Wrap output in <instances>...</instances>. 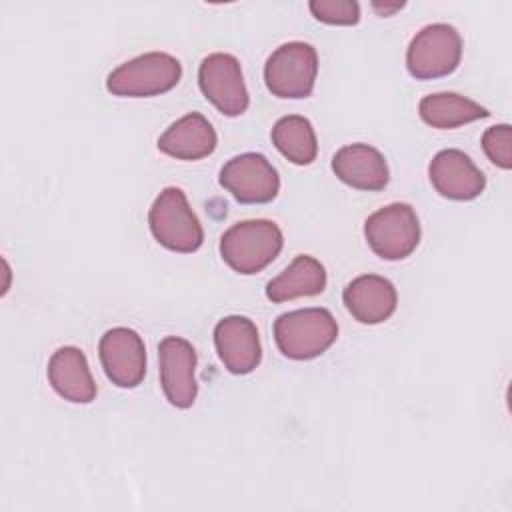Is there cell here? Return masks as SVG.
Instances as JSON below:
<instances>
[{
	"label": "cell",
	"mask_w": 512,
	"mask_h": 512,
	"mask_svg": "<svg viewBox=\"0 0 512 512\" xmlns=\"http://www.w3.org/2000/svg\"><path fill=\"white\" fill-rule=\"evenodd\" d=\"M284 236L276 222L256 218L230 226L220 238L222 260L238 274L262 272L282 250Z\"/></svg>",
	"instance_id": "obj_1"
},
{
	"label": "cell",
	"mask_w": 512,
	"mask_h": 512,
	"mask_svg": "<svg viewBox=\"0 0 512 512\" xmlns=\"http://www.w3.org/2000/svg\"><path fill=\"white\" fill-rule=\"evenodd\" d=\"M338 336V324L326 308H300L274 320V340L282 356L312 360L324 354Z\"/></svg>",
	"instance_id": "obj_2"
},
{
	"label": "cell",
	"mask_w": 512,
	"mask_h": 512,
	"mask_svg": "<svg viewBox=\"0 0 512 512\" xmlns=\"http://www.w3.org/2000/svg\"><path fill=\"white\" fill-rule=\"evenodd\" d=\"M180 76L178 58L166 52H146L116 66L106 78V90L122 98H148L172 90Z\"/></svg>",
	"instance_id": "obj_3"
},
{
	"label": "cell",
	"mask_w": 512,
	"mask_h": 512,
	"mask_svg": "<svg viewBox=\"0 0 512 512\" xmlns=\"http://www.w3.org/2000/svg\"><path fill=\"white\" fill-rule=\"evenodd\" d=\"M148 224L156 242L172 252L190 254L204 242L202 224L186 194L176 186H168L156 196L148 212Z\"/></svg>",
	"instance_id": "obj_4"
},
{
	"label": "cell",
	"mask_w": 512,
	"mask_h": 512,
	"mask_svg": "<svg viewBox=\"0 0 512 512\" xmlns=\"http://www.w3.org/2000/svg\"><path fill=\"white\" fill-rule=\"evenodd\" d=\"M462 58L460 32L444 22L428 24L410 40L406 68L416 80H432L452 74Z\"/></svg>",
	"instance_id": "obj_5"
},
{
	"label": "cell",
	"mask_w": 512,
	"mask_h": 512,
	"mask_svg": "<svg viewBox=\"0 0 512 512\" xmlns=\"http://www.w3.org/2000/svg\"><path fill=\"white\" fill-rule=\"evenodd\" d=\"M318 74V54L314 46L294 40L278 46L266 60L264 82L278 98H308Z\"/></svg>",
	"instance_id": "obj_6"
},
{
	"label": "cell",
	"mask_w": 512,
	"mask_h": 512,
	"mask_svg": "<svg viewBox=\"0 0 512 512\" xmlns=\"http://www.w3.org/2000/svg\"><path fill=\"white\" fill-rule=\"evenodd\" d=\"M364 238L376 256L404 260L420 244L418 216L410 204H388L366 218Z\"/></svg>",
	"instance_id": "obj_7"
},
{
	"label": "cell",
	"mask_w": 512,
	"mask_h": 512,
	"mask_svg": "<svg viewBox=\"0 0 512 512\" xmlns=\"http://www.w3.org/2000/svg\"><path fill=\"white\" fill-rule=\"evenodd\" d=\"M220 186L240 204H266L278 196L280 176L264 154L244 152L220 168Z\"/></svg>",
	"instance_id": "obj_8"
},
{
	"label": "cell",
	"mask_w": 512,
	"mask_h": 512,
	"mask_svg": "<svg viewBox=\"0 0 512 512\" xmlns=\"http://www.w3.org/2000/svg\"><path fill=\"white\" fill-rule=\"evenodd\" d=\"M198 84L206 100H210L224 116H240L250 104L240 62L232 54H208L200 62Z\"/></svg>",
	"instance_id": "obj_9"
},
{
	"label": "cell",
	"mask_w": 512,
	"mask_h": 512,
	"mask_svg": "<svg viewBox=\"0 0 512 512\" xmlns=\"http://www.w3.org/2000/svg\"><path fill=\"white\" fill-rule=\"evenodd\" d=\"M98 354L108 380L120 388H136L146 374V346L140 334L126 326L104 332Z\"/></svg>",
	"instance_id": "obj_10"
},
{
	"label": "cell",
	"mask_w": 512,
	"mask_h": 512,
	"mask_svg": "<svg viewBox=\"0 0 512 512\" xmlns=\"http://www.w3.org/2000/svg\"><path fill=\"white\" fill-rule=\"evenodd\" d=\"M158 360L166 400L176 408H190L198 394L194 346L180 336H166L158 344Z\"/></svg>",
	"instance_id": "obj_11"
},
{
	"label": "cell",
	"mask_w": 512,
	"mask_h": 512,
	"mask_svg": "<svg viewBox=\"0 0 512 512\" xmlns=\"http://www.w3.org/2000/svg\"><path fill=\"white\" fill-rule=\"evenodd\" d=\"M428 176L434 190L448 200H474L486 188V176L482 170L468 154L456 148L440 150L428 166Z\"/></svg>",
	"instance_id": "obj_12"
},
{
	"label": "cell",
	"mask_w": 512,
	"mask_h": 512,
	"mask_svg": "<svg viewBox=\"0 0 512 512\" xmlns=\"http://www.w3.org/2000/svg\"><path fill=\"white\" fill-rule=\"evenodd\" d=\"M214 346L230 374H250L262 360L256 324L246 316H226L214 326Z\"/></svg>",
	"instance_id": "obj_13"
},
{
	"label": "cell",
	"mask_w": 512,
	"mask_h": 512,
	"mask_svg": "<svg viewBox=\"0 0 512 512\" xmlns=\"http://www.w3.org/2000/svg\"><path fill=\"white\" fill-rule=\"evenodd\" d=\"M342 300L346 310L360 324H380L394 314L398 294L388 278L378 274H362L346 284Z\"/></svg>",
	"instance_id": "obj_14"
},
{
	"label": "cell",
	"mask_w": 512,
	"mask_h": 512,
	"mask_svg": "<svg viewBox=\"0 0 512 512\" xmlns=\"http://www.w3.org/2000/svg\"><path fill=\"white\" fill-rule=\"evenodd\" d=\"M332 170L344 184L356 190L378 192L384 190L390 180L388 164L382 152L362 142L342 146L332 156Z\"/></svg>",
	"instance_id": "obj_15"
},
{
	"label": "cell",
	"mask_w": 512,
	"mask_h": 512,
	"mask_svg": "<svg viewBox=\"0 0 512 512\" xmlns=\"http://www.w3.org/2000/svg\"><path fill=\"white\" fill-rule=\"evenodd\" d=\"M48 382L58 396L74 404H90L98 392L88 360L76 346H62L50 356Z\"/></svg>",
	"instance_id": "obj_16"
},
{
	"label": "cell",
	"mask_w": 512,
	"mask_h": 512,
	"mask_svg": "<svg viewBox=\"0 0 512 512\" xmlns=\"http://www.w3.org/2000/svg\"><path fill=\"white\" fill-rule=\"evenodd\" d=\"M216 144V130L200 112L178 118L158 138V150L176 160L206 158L214 152Z\"/></svg>",
	"instance_id": "obj_17"
},
{
	"label": "cell",
	"mask_w": 512,
	"mask_h": 512,
	"mask_svg": "<svg viewBox=\"0 0 512 512\" xmlns=\"http://www.w3.org/2000/svg\"><path fill=\"white\" fill-rule=\"evenodd\" d=\"M326 288L324 266L308 254H298L276 278L266 284L268 300L280 304L302 296H316Z\"/></svg>",
	"instance_id": "obj_18"
},
{
	"label": "cell",
	"mask_w": 512,
	"mask_h": 512,
	"mask_svg": "<svg viewBox=\"0 0 512 512\" xmlns=\"http://www.w3.org/2000/svg\"><path fill=\"white\" fill-rule=\"evenodd\" d=\"M418 112L428 126L438 130H452L462 124L490 116V112L484 106L454 92H438L424 96L418 104Z\"/></svg>",
	"instance_id": "obj_19"
},
{
	"label": "cell",
	"mask_w": 512,
	"mask_h": 512,
	"mask_svg": "<svg viewBox=\"0 0 512 512\" xmlns=\"http://www.w3.org/2000/svg\"><path fill=\"white\" fill-rule=\"evenodd\" d=\"M272 144L292 164L308 166L316 160L318 140L312 122L304 116H282L272 128Z\"/></svg>",
	"instance_id": "obj_20"
},
{
	"label": "cell",
	"mask_w": 512,
	"mask_h": 512,
	"mask_svg": "<svg viewBox=\"0 0 512 512\" xmlns=\"http://www.w3.org/2000/svg\"><path fill=\"white\" fill-rule=\"evenodd\" d=\"M308 8L318 22L332 26H352L360 20V4L354 0H312Z\"/></svg>",
	"instance_id": "obj_21"
},
{
	"label": "cell",
	"mask_w": 512,
	"mask_h": 512,
	"mask_svg": "<svg viewBox=\"0 0 512 512\" xmlns=\"http://www.w3.org/2000/svg\"><path fill=\"white\" fill-rule=\"evenodd\" d=\"M482 148L492 164L498 168H512V128L510 124H496L482 134Z\"/></svg>",
	"instance_id": "obj_22"
},
{
	"label": "cell",
	"mask_w": 512,
	"mask_h": 512,
	"mask_svg": "<svg viewBox=\"0 0 512 512\" xmlns=\"http://www.w3.org/2000/svg\"><path fill=\"white\" fill-rule=\"evenodd\" d=\"M404 4H378V2H374L372 4V8L380 14V16H388V14H392V12H396V10H400Z\"/></svg>",
	"instance_id": "obj_23"
}]
</instances>
